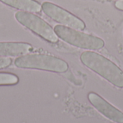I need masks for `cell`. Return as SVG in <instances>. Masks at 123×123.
Instances as JSON below:
<instances>
[{"label": "cell", "mask_w": 123, "mask_h": 123, "mask_svg": "<svg viewBox=\"0 0 123 123\" xmlns=\"http://www.w3.org/2000/svg\"><path fill=\"white\" fill-rule=\"evenodd\" d=\"M81 62L88 68L118 88H123V71L112 61L93 50L84 51Z\"/></svg>", "instance_id": "1"}, {"label": "cell", "mask_w": 123, "mask_h": 123, "mask_svg": "<svg viewBox=\"0 0 123 123\" xmlns=\"http://www.w3.org/2000/svg\"><path fill=\"white\" fill-rule=\"evenodd\" d=\"M0 1L25 12L37 13L42 10V6L35 0H0Z\"/></svg>", "instance_id": "8"}, {"label": "cell", "mask_w": 123, "mask_h": 123, "mask_svg": "<svg viewBox=\"0 0 123 123\" xmlns=\"http://www.w3.org/2000/svg\"><path fill=\"white\" fill-rule=\"evenodd\" d=\"M115 6L117 9L123 11V0H117L115 2Z\"/></svg>", "instance_id": "11"}, {"label": "cell", "mask_w": 123, "mask_h": 123, "mask_svg": "<svg viewBox=\"0 0 123 123\" xmlns=\"http://www.w3.org/2000/svg\"><path fill=\"white\" fill-rule=\"evenodd\" d=\"M41 6L42 10L48 17L62 25L77 30L85 29L84 22L65 9L50 1H44Z\"/></svg>", "instance_id": "5"}, {"label": "cell", "mask_w": 123, "mask_h": 123, "mask_svg": "<svg viewBox=\"0 0 123 123\" xmlns=\"http://www.w3.org/2000/svg\"><path fill=\"white\" fill-rule=\"evenodd\" d=\"M19 81V78L10 73H0V86L14 85Z\"/></svg>", "instance_id": "9"}, {"label": "cell", "mask_w": 123, "mask_h": 123, "mask_svg": "<svg viewBox=\"0 0 123 123\" xmlns=\"http://www.w3.org/2000/svg\"><path fill=\"white\" fill-rule=\"evenodd\" d=\"M54 31L62 40L79 48L88 50H98L105 46V42L100 37L62 25H55Z\"/></svg>", "instance_id": "3"}, {"label": "cell", "mask_w": 123, "mask_h": 123, "mask_svg": "<svg viewBox=\"0 0 123 123\" xmlns=\"http://www.w3.org/2000/svg\"><path fill=\"white\" fill-rule=\"evenodd\" d=\"M90 103L105 117L116 123H123V112L94 92L88 94Z\"/></svg>", "instance_id": "6"}, {"label": "cell", "mask_w": 123, "mask_h": 123, "mask_svg": "<svg viewBox=\"0 0 123 123\" xmlns=\"http://www.w3.org/2000/svg\"><path fill=\"white\" fill-rule=\"evenodd\" d=\"M32 46L26 43L0 42V56L16 57L29 53Z\"/></svg>", "instance_id": "7"}, {"label": "cell", "mask_w": 123, "mask_h": 123, "mask_svg": "<svg viewBox=\"0 0 123 123\" xmlns=\"http://www.w3.org/2000/svg\"><path fill=\"white\" fill-rule=\"evenodd\" d=\"M12 63V60L5 57H0V69H3L9 66Z\"/></svg>", "instance_id": "10"}, {"label": "cell", "mask_w": 123, "mask_h": 123, "mask_svg": "<svg viewBox=\"0 0 123 123\" xmlns=\"http://www.w3.org/2000/svg\"><path fill=\"white\" fill-rule=\"evenodd\" d=\"M15 19L21 25L44 40L53 43L58 41V37L55 34L54 29L40 17L31 12L19 11L15 13Z\"/></svg>", "instance_id": "4"}, {"label": "cell", "mask_w": 123, "mask_h": 123, "mask_svg": "<svg viewBox=\"0 0 123 123\" xmlns=\"http://www.w3.org/2000/svg\"><path fill=\"white\" fill-rule=\"evenodd\" d=\"M14 65L20 68L39 69L55 73H65L68 69V64L63 59L40 53L22 55L15 60Z\"/></svg>", "instance_id": "2"}]
</instances>
